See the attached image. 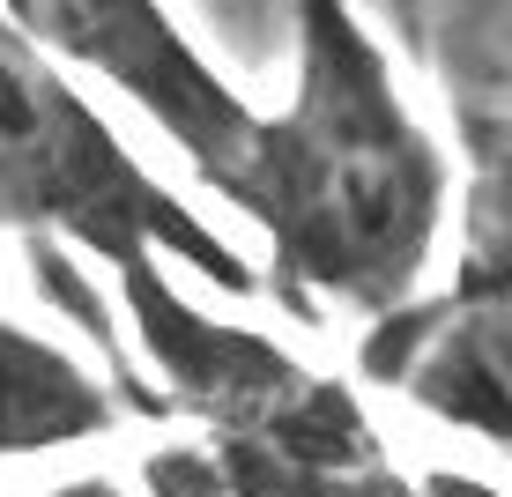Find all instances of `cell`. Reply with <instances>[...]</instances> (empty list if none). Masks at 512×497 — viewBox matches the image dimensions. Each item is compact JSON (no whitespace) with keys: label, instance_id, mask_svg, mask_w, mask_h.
<instances>
[{"label":"cell","instance_id":"6da1fadb","mask_svg":"<svg viewBox=\"0 0 512 497\" xmlns=\"http://www.w3.org/2000/svg\"><path fill=\"white\" fill-rule=\"evenodd\" d=\"M223 208L268 238L260 282L297 327L379 319L431 282L453 164L357 0H297V90L253 119Z\"/></svg>","mask_w":512,"mask_h":497},{"label":"cell","instance_id":"7a4b0ae2","mask_svg":"<svg viewBox=\"0 0 512 497\" xmlns=\"http://www.w3.org/2000/svg\"><path fill=\"white\" fill-rule=\"evenodd\" d=\"M119 312L134 327L141 379L164 416H193L201 446H164L141 460L149 490H245V497H342V490H401L364 401L342 379L312 371L282 342L231 319H208L171 282L164 260L112 268Z\"/></svg>","mask_w":512,"mask_h":497},{"label":"cell","instance_id":"3957f363","mask_svg":"<svg viewBox=\"0 0 512 497\" xmlns=\"http://www.w3.org/2000/svg\"><path fill=\"white\" fill-rule=\"evenodd\" d=\"M0 230L60 238L104 268L156 253L223 297H268L253 260L156 179L90 104V90L60 60H45L8 15H0Z\"/></svg>","mask_w":512,"mask_h":497},{"label":"cell","instance_id":"277c9868","mask_svg":"<svg viewBox=\"0 0 512 497\" xmlns=\"http://www.w3.org/2000/svg\"><path fill=\"white\" fill-rule=\"evenodd\" d=\"M0 15L67 75H90L127 97L186 156L193 179L231 201L260 112L208 67V52L179 30L164 0H0Z\"/></svg>","mask_w":512,"mask_h":497},{"label":"cell","instance_id":"5b68a950","mask_svg":"<svg viewBox=\"0 0 512 497\" xmlns=\"http://www.w3.org/2000/svg\"><path fill=\"white\" fill-rule=\"evenodd\" d=\"M357 364L372 386H394L423 416L505 453V282L453 275L446 290L401 297L364 319Z\"/></svg>","mask_w":512,"mask_h":497},{"label":"cell","instance_id":"8992f818","mask_svg":"<svg viewBox=\"0 0 512 497\" xmlns=\"http://www.w3.org/2000/svg\"><path fill=\"white\" fill-rule=\"evenodd\" d=\"M401 45L438 75L468 164L453 275L505 282V0H386Z\"/></svg>","mask_w":512,"mask_h":497},{"label":"cell","instance_id":"52a82bcc","mask_svg":"<svg viewBox=\"0 0 512 497\" xmlns=\"http://www.w3.org/2000/svg\"><path fill=\"white\" fill-rule=\"evenodd\" d=\"M134 408L112 386V371H90L75 349L0 319V460L67 453L112 438Z\"/></svg>","mask_w":512,"mask_h":497}]
</instances>
